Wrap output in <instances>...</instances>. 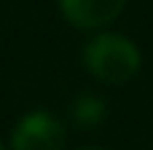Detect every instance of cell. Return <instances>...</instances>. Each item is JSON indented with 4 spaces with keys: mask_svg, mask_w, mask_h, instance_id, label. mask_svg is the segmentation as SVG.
<instances>
[{
    "mask_svg": "<svg viewBox=\"0 0 153 150\" xmlns=\"http://www.w3.org/2000/svg\"><path fill=\"white\" fill-rule=\"evenodd\" d=\"M81 59H83V67L91 78H97L100 83H108V86H124L129 83L143 59H140V51L137 46L118 35V32H100L94 35L83 51H81Z\"/></svg>",
    "mask_w": 153,
    "mask_h": 150,
    "instance_id": "6da1fadb",
    "label": "cell"
},
{
    "mask_svg": "<svg viewBox=\"0 0 153 150\" xmlns=\"http://www.w3.org/2000/svg\"><path fill=\"white\" fill-rule=\"evenodd\" d=\"M65 123L48 110L24 113L11 129V150H65Z\"/></svg>",
    "mask_w": 153,
    "mask_h": 150,
    "instance_id": "7a4b0ae2",
    "label": "cell"
},
{
    "mask_svg": "<svg viewBox=\"0 0 153 150\" xmlns=\"http://www.w3.org/2000/svg\"><path fill=\"white\" fill-rule=\"evenodd\" d=\"M126 0H59L62 16L78 30H102L116 21Z\"/></svg>",
    "mask_w": 153,
    "mask_h": 150,
    "instance_id": "3957f363",
    "label": "cell"
},
{
    "mask_svg": "<svg viewBox=\"0 0 153 150\" xmlns=\"http://www.w3.org/2000/svg\"><path fill=\"white\" fill-rule=\"evenodd\" d=\"M105 115H108L105 102L97 94H81L70 107V121L78 129H94L105 121Z\"/></svg>",
    "mask_w": 153,
    "mask_h": 150,
    "instance_id": "277c9868",
    "label": "cell"
},
{
    "mask_svg": "<svg viewBox=\"0 0 153 150\" xmlns=\"http://www.w3.org/2000/svg\"><path fill=\"white\" fill-rule=\"evenodd\" d=\"M81 150H102V148H81Z\"/></svg>",
    "mask_w": 153,
    "mask_h": 150,
    "instance_id": "5b68a950",
    "label": "cell"
},
{
    "mask_svg": "<svg viewBox=\"0 0 153 150\" xmlns=\"http://www.w3.org/2000/svg\"><path fill=\"white\" fill-rule=\"evenodd\" d=\"M0 150H8V148H5V145H3V142H0Z\"/></svg>",
    "mask_w": 153,
    "mask_h": 150,
    "instance_id": "8992f818",
    "label": "cell"
}]
</instances>
